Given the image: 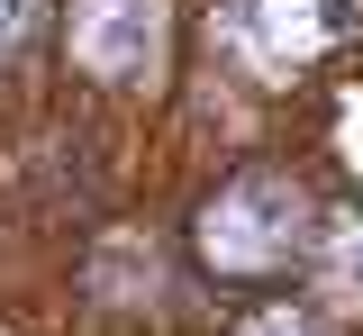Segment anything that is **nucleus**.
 <instances>
[{"mask_svg":"<svg viewBox=\"0 0 363 336\" xmlns=\"http://www.w3.org/2000/svg\"><path fill=\"white\" fill-rule=\"evenodd\" d=\"M245 336H318V327H309V318H291V309H264Z\"/></svg>","mask_w":363,"mask_h":336,"instance_id":"obj_4","label":"nucleus"},{"mask_svg":"<svg viewBox=\"0 0 363 336\" xmlns=\"http://www.w3.org/2000/svg\"><path fill=\"white\" fill-rule=\"evenodd\" d=\"M18 37H28V0H0V55L18 46Z\"/></svg>","mask_w":363,"mask_h":336,"instance_id":"obj_5","label":"nucleus"},{"mask_svg":"<svg viewBox=\"0 0 363 336\" xmlns=\"http://www.w3.org/2000/svg\"><path fill=\"white\" fill-rule=\"evenodd\" d=\"M73 55L100 82H145L164 64V0H82L73 9Z\"/></svg>","mask_w":363,"mask_h":336,"instance_id":"obj_3","label":"nucleus"},{"mask_svg":"<svg viewBox=\"0 0 363 336\" xmlns=\"http://www.w3.org/2000/svg\"><path fill=\"white\" fill-rule=\"evenodd\" d=\"M300 237H309V200L291 191L281 173L227 182V191L209 200V218H200V254H209L218 273H272V264H291Z\"/></svg>","mask_w":363,"mask_h":336,"instance_id":"obj_1","label":"nucleus"},{"mask_svg":"<svg viewBox=\"0 0 363 336\" xmlns=\"http://www.w3.org/2000/svg\"><path fill=\"white\" fill-rule=\"evenodd\" d=\"M345 18H354L345 0H218L209 28H218L255 73H291L300 55H318L327 37H345Z\"/></svg>","mask_w":363,"mask_h":336,"instance_id":"obj_2","label":"nucleus"}]
</instances>
